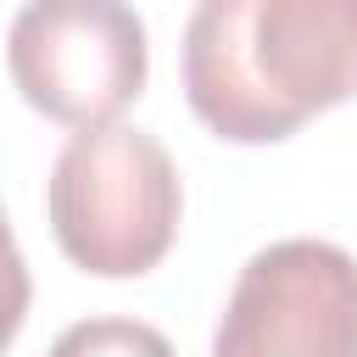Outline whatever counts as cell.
Here are the masks:
<instances>
[{
    "mask_svg": "<svg viewBox=\"0 0 357 357\" xmlns=\"http://www.w3.org/2000/svg\"><path fill=\"white\" fill-rule=\"evenodd\" d=\"M190 112L234 145H273L357 95V0H201L184 22Z\"/></svg>",
    "mask_w": 357,
    "mask_h": 357,
    "instance_id": "1",
    "label": "cell"
},
{
    "mask_svg": "<svg viewBox=\"0 0 357 357\" xmlns=\"http://www.w3.org/2000/svg\"><path fill=\"white\" fill-rule=\"evenodd\" d=\"M178 167L145 128H78L50 167L56 245L100 279L151 273L178 234Z\"/></svg>",
    "mask_w": 357,
    "mask_h": 357,
    "instance_id": "2",
    "label": "cell"
},
{
    "mask_svg": "<svg viewBox=\"0 0 357 357\" xmlns=\"http://www.w3.org/2000/svg\"><path fill=\"white\" fill-rule=\"evenodd\" d=\"M6 67L33 112L106 128L145 89V22L117 0H33L11 17Z\"/></svg>",
    "mask_w": 357,
    "mask_h": 357,
    "instance_id": "3",
    "label": "cell"
},
{
    "mask_svg": "<svg viewBox=\"0 0 357 357\" xmlns=\"http://www.w3.org/2000/svg\"><path fill=\"white\" fill-rule=\"evenodd\" d=\"M212 357H357V257L301 234L262 245L229 290Z\"/></svg>",
    "mask_w": 357,
    "mask_h": 357,
    "instance_id": "4",
    "label": "cell"
},
{
    "mask_svg": "<svg viewBox=\"0 0 357 357\" xmlns=\"http://www.w3.org/2000/svg\"><path fill=\"white\" fill-rule=\"evenodd\" d=\"M45 357H173L167 335L139 318H84L56 335Z\"/></svg>",
    "mask_w": 357,
    "mask_h": 357,
    "instance_id": "5",
    "label": "cell"
},
{
    "mask_svg": "<svg viewBox=\"0 0 357 357\" xmlns=\"http://www.w3.org/2000/svg\"><path fill=\"white\" fill-rule=\"evenodd\" d=\"M28 296H33L28 262H22V251H17V240H11V223H6V212H0V351H6V346L17 340V329H22Z\"/></svg>",
    "mask_w": 357,
    "mask_h": 357,
    "instance_id": "6",
    "label": "cell"
}]
</instances>
